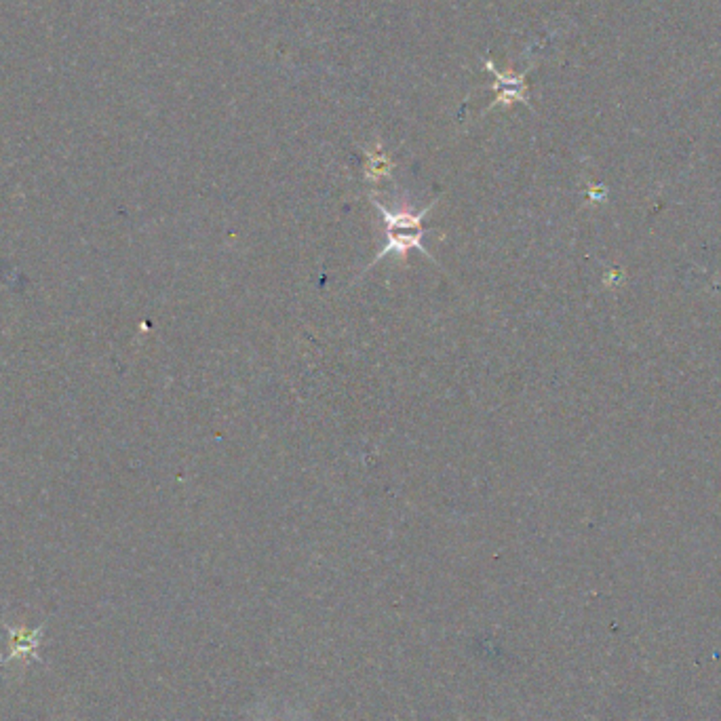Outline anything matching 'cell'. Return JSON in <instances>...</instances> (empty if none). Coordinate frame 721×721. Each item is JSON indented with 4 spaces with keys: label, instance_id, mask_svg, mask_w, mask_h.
Masks as SVG:
<instances>
[{
    "label": "cell",
    "instance_id": "obj_1",
    "mask_svg": "<svg viewBox=\"0 0 721 721\" xmlns=\"http://www.w3.org/2000/svg\"><path fill=\"white\" fill-rule=\"evenodd\" d=\"M372 203L380 211V216L384 217V223H387V247L380 251L376 258L372 260V264L363 270V275H365L370 268L376 266L380 260L387 258L388 254L399 255V260L405 262L407 254H410L411 249L422 251V254L427 255L430 262L437 264L435 255L430 254L428 247H424V243H422L424 234H427V228L422 226V220L430 214V211H433V207L439 203V199H435L433 203H430L428 207H424V209L418 211V214H411V211H407V209H395V211L388 209V207H384L382 203H380L376 192H372Z\"/></svg>",
    "mask_w": 721,
    "mask_h": 721
},
{
    "label": "cell",
    "instance_id": "obj_2",
    "mask_svg": "<svg viewBox=\"0 0 721 721\" xmlns=\"http://www.w3.org/2000/svg\"><path fill=\"white\" fill-rule=\"evenodd\" d=\"M43 627L38 629H13L9 627V652L3 658V664L20 662L27 658L38 656V646H41Z\"/></svg>",
    "mask_w": 721,
    "mask_h": 721
},
{
    "label": "cell",
    "instance_id": "obj_3",
    "mask_svg": "<svg viewBox=\"0 0 721 721\" xmlns=\"http://www.w3.org/2000/svg\"><path fill=\"white\" fill-rule=\"evenodd\" d=\"M485 68L490 72H494V76L498 78V98H496L494 106H506V104H513V102H525V82H523V74H502L494 68V64L491 61H485Z\"/></svg>",
    "mask_w": 721,
    "mask_h": 721
},
{
    "label": "cell",
    "instance_id": "obj_4",
    "mask_svg": "<svg viewBox=\"0 0 721 721\" xmlns=\"http://www.w3.org/2000/svg\"><path fill=\"white\" fill-rule=\"evenodd\" d=\"M390 169H393V163H390L388 156L382 153L380 144H376V150H367L365 180H370V182L384 180V177L390 176Z\"/></svg>",
    "mask_w": 721,
    "mask_h": 721
}]
</instances>
